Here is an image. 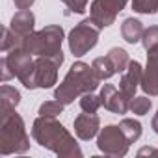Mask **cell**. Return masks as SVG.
Listing matches in <instances>:
<instances>
[{
    "label": "cell",
    "instance_id": "cell-1",
    "mask_svg": "<svg viewBox=\"0 0 158 158\" xmlns=\"http://www.w3.org/2000/svg\"><path fill=\"white\" fill-rule=\"evenodd\" d=\"M88 24H89V21L82 23V26H78L71 34V50L76 56H82L86 50H89L97 43V32H93V30L88 32Z\"/></svg>",
    "mask_w": 158,
    "mask_h": 158
},
{
    "label": "cell",
    "instance_id": "cell-2",
    "mask_svg": "<svg viewBox=\"0 0 158 158\" xmlns=\"http://www.w3.org/2000/svg\"><path fill=\"white\" fill-rule=\"evenodd\" d=\"M139 34H141V23L136 19H127L123 24V37L128 43H136L139 39Z\"/></svg>",
    "mask_w": 158,
    "mask_h": 158
},
{
    "label": "cell",
    "instance_id": "cell-3",
    "mask_svg": "<svg viewBox=\"0 0 158 158\" xmlns=\"http://www.w3.org/2000/svg\"><path fill=\"white\" fill-rule=\"evenodd\" d=\"M11 24H13V30L21 32V34H26L28 30H32V24H34V15H32L30 11H21L17 17H13Z\"/></svg>",
    "mask_w": 158,
    "mask_h": 158
},
{
    "label": "cell",
    "instance_id": "cell-4",
    "mask_svg": "<svg viewBox=\"0 0 158 158\" xmlns=\"http://www.w3.org/2000/svg\"><path fill=\"white\" fill-rule=\"evenodd\" d=\"M139 76V63L138 61H132L130 63V76H127L125 80H123V91L127 95H132L134 89H136V78Z\"/></svg>",
    "mask_w": 158,
    "mask_h": 158
},
{
    "label": "cell",
    "instance_id": "cell-5",
    "mask_svg": "<svg viewBox=\"0 0 158 158\" xmlns=\"http://www.w3.org/2000/svg\"><path fill=\"white\" fill-rule=\"evenodd\" d=\"M158 8V0H134V10L139 13H154Z\"/></svg>",
    "mask_w": 158,
    "mask_h": 158
},
{
    "label": "cell",
    "instance_id": "cell-6",
    "mask_svg": "<svg viewBox=\"0 0 158 158\" xmlns=\"http://www.w3.org/2000/svg\"><path fill=\"white\" fill-rule=\"evenodd\" d=\"M149 108H151V101H149V99H143V97H141V99H136V101L132 102V110H136L139 115L145 114Z\"/></svg>",
    "mask_w": 158,
    "mask_h": 158
},
{
    "label": "cell",
    "instance_id": "cell-7",
    "mask_svg": "<svg viewBox=\"0 0 158 158\" xmlns=\"http://www.w3.org/2000/svg\"><path fill=\"white\" fill-rule=\"evenodd\" d=\"M91 99V95H86L84 99H82V108L84 110H89L91 114L97 110V106H99V101H89Z\"/></svg>",
    "mask_w": 158,
    "mask_h": 158
},
{
    "label": "cell",
    "instance_id": "cell-8",
    "mask_svg": "<svg viewBox=\"0 0 158 158\" xmlns=\"http://www.w3.org/2000/svg\"><path fill=\"white\" fill-rule=\"evenodd\" d=\"M47 112H52V115H54V114H58V112H61V106H54V104H50V102H47V104H43V106H41V110H39V114H41V115H47Z\"/></svg>",
    "mask_w": 158,
    "mask_h": 158
},
{
    "label": "cell",
    "instance_id": "cell-9",
    "mask_svg": "<svg viewBox=\"0 0 158 158\" xmlns=\"http://www.w3.org/2000/svg\"><path fill=\"white\" fill-rule=\"evenodd\" d=\"M13 2H17V6H21V8H26V6H30L34 0H13Z\"/></svg>",
    "mask_w": 158,
    "mask_h": 158
}]
</instances>
